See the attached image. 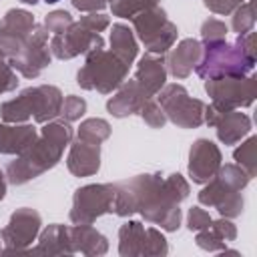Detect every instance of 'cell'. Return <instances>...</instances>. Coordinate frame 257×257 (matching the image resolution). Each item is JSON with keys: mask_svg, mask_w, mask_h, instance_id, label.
<instances>
[{"mask_svg": "<svg viewBox=\"0 0 257 257\" xmlns=\"http://www.w3.org/2000/svg\"><path fill=\"white\" fill-rule=\"evenodd\" d=\"M46 2H56V0H46Z\"/></svg>", "mask_w": 257, "mask_h": 257, "instance_id": "obj_1", "label": "cell"}]
</instances>
